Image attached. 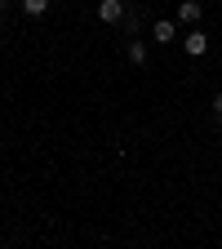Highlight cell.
<instances>
[{"mask_svg": "<svg viewBox=\"0 0 222 249\" xmlns=\"http://www.w3.org/2000/svg\"><path fill=\"white\" fill-rule=\"evenodd\" d=\"M98 18L102 22H124L129 9H124V0H98Z\"/></svg>", "mask_w": 222, "mask_h": 249, "instance_id": "obj_1", "label": "cell"}, {"mask_svg": "<svg viewBox=\"0 0 222 249\" xmlns=\"http://www.w3.org/2000/svg\"><path fill=\"white\" fill-rule=\"evenodd\" d=\"M182 49L191 53V58H200V53L209 49V36H205V31H196V27H191V31H187V36H182Z\"/></svg>", "mask_w": 222, "mask_h": 249, "instance_id": "obj_2", "label": "cell"}, {"mask_svg": "<svg viewBox=\"0 0 222 249\" xmlns=\"http://www.w3.org/2000/svg\"><path fill=\"white\" fill-rule=\"evenodd\" d=\"M178 22H200V0H182L178 5Z\"/></svg>", "mask_w": 222, "mask_h": 249, "instance_id": "obj_3", "label": "cell"}, {"mask_svg": "<svg viewBox=\"0 0 222 249\" xmlns=\"http://www.w3.org/2000/svg\"><path fill=\"white\" fill-rule=\"evenodd\" d=\"M151 36H155V40H160V45H169V40L178 36V31H173V22H169V18H160V22H155V27H151Z\"/></svg>", "mask_w": 222, "mask_h": 249, "instance_id": "obj_4", "label": "cell"}, {"mask_svg": "<svg viewBox=\"0 0 222 249\" xmlns=\"http://www.w3.org/2000/svg\"><path fill=\"white\" fill-rule=\"evenodd\" d=\"M124 53H129L134 67H142V62H147V45H142V40H129V49H124Z\"/></svg>", "mask_w": 222, "mask_h": 249, "instance_id": "obj_5", "label": "cell"}, {"mask_svg": "<svg viewBox=\"0 0 222 249\" xmlns=\"http://www.w3.org/2000/svg\"><path fill=\"white\" fill-rule=\"evenodd\" d=\"M49 5H53V0H22V14L40 18V14H49Z\"/></svg>", "mask_w": 222, "mask_h": 249, "instance_id": "obj_6", "label": "cell"}, {"mask_svg": "<svg viewBox=\"0 0 222 249\" xmlns=\"http://www.w3.org/2000/svg\"><path fill=\"white\" fill-rule=\"evenodd\" d=\"M213 120L222 124V93H213Z\"/></svg>", "mask_w": 222, "mask_h": 249, "instance_id": "obj_7", "label": "cell"}, {"mask_svg": "<svg viewBox=\"0 0 222 249\" xmlns=\"http://www.w3.org/2000/svg\"><path fill=\"white\" fill-rule=\"evenodd\" d=\"M0 27H5V9H0Z\"/></svg>", "mask_w": 222, "mask_h": 249, "instance_id": "obj_8", "label": "cell"}]
</instances>
